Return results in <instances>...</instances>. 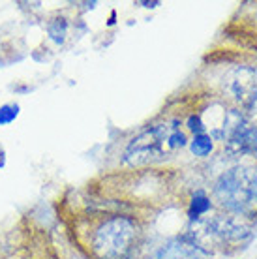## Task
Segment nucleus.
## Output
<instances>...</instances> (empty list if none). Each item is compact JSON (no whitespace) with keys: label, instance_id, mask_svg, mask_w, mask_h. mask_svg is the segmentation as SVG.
<instances>
[{"label":"nucleus","instance_id":"nucleus-1","mask_svg":"<svg viewBox=\"0 0 257 259\" xmlns=\"http://www.w3.org/2000/svg\"><path fill=\"white\" fill-rule=\"evenodd\" d=\"M216 199L227 210L242 216H257V169L233 167L214 186Z\"/></svg>","mask_w":257,"mask_h":259},{"label":"nucleus","instance_id":"nucleus-2","mask_svg":"<svg viewBox=\"0 0 257 259\" xmlns=\"http://www.w3.org/2000/svg\"><path fill=\"white\" fill-rule=\"evenodd\" d=\"M134 220L115 216L105 220L94 233V250L102 259H130L137 242Z\"/></svg>","mask_w":257,"mask_h":259},{"label":"nucleus","instance_id":"nucleus-3","mask_svg":"<svg viewBox=\"0 0 257 259\" xmlns=\"http://www.w3.org/2000/svg\"><path fill=\"white\" fill-rule=\"evenodd\" d=\"M173 128L175 126L160 124V126L141 132L128 145V149L124 152V162L130 165H145V163L163 160L167 156V150H171L169 136Z\"/></svg>","mask_w":257,"mask_h":259},{"label":"nucleus","instance_id":"nucleus-4","mask_svg":"<svg viewBox=\"0 0 257 259\" xmlns=\"http://www.w3.org/2000/svg\"><path fill=\"white\" fill-rule=\"evenodd\" d=\"M206 227V237L216 240L220 246L225 244H242L246 239H250L248 229L242 226L235 224L233 220H224V218H216V220L205 224Z\"/></svg>","mask_w":257,"mask_h":259},{"label":"nucleus","instance_id":"nucleus-5","mask_svg":"<svg viewBox=\"0 0 257 259\" xmlns=\"http://www.w3.org/2000/svg\"><path fill=\"white\" fill-rule=\"evenodd\" d=\"M158 259H206V253L199 244L190 242L186 239H179L161 248Z\"/></svg>","mask_w":257,"mask_h":259},{"label":"nucleus","instance_id":"nucleus-6","mask_svg":"<svg viewBox=\"0 0 257 259\" xmlns=\"http://www.w3.org/2000/svg\"><path fill=\"white\" fill-rule=\"evenodd\" d=\"M227 149L235 154H251L257 158V126H242L227 139Z\"/></svg>","mask_w":257,"mask_h":259},{"label":"nucleus","instance_id":"nucleus-7","mask_svg":"<svg viewBox=\"0 0 257 259\" xmlns=\"http://www.w3.org/2000/svg\"><path fill=\"white\" fill-rule=\"evenodd\" d=\"M208 210H210V199H208L203 192H195L192 197V203H190V210H188L190 218H192V220H197L199 216L206 214Z\"/></svg>","mask_w":257,"mask_h":259},{"label":"nucleus","instance_id":"nucleus-8","mask_svg":"<svg viewBox=\"0 0 257 259\" xmlns=\"http://www.w3.org/2000/svg\"><path fill=\"white\" fill-rule=\"evenodd\" d=\"M212 149H214L212 137L206 136V134H197V136L192 139V143H190V150H192L195 156H201V158L210 154Z\"/></svg>","mask_w":257,"mask_h":259},{"label":"nucleus","instance_id":"nucleus-9","mask_svg":"<svg viewBox=\"0 0 257 259\" xmlns=\"http://www.w3.org/2000/svg\"><path fill=\"white\" fill-rule=\"evenodd\" d=\"M19 115V105L15 104H6L0 107V124H10L13 122Z\"/></svg>","mask_w":257,"mask_h":259},{"label":"nucleus","instance_id":"nucleus-10","mask_svg":"<svg viewBox=\"0 0 257 259\" xmlns=\"http://www.w3.org/2000/svg\"><path fill=\"white\" fill-rule=\"evenodd\" d=\"M188 128L192 130L193 134L197 136V134H205V124H203V120H201L199 115H192V117L188 118Z\"/></svg>","mask_w":257,"mask_h":259},{"label":"nucleus","instance_id":"nucleus-11","mask_svg":"<svg viewBox=\"0 0 257 259\" xmlns=\"http://www.w3.org/2000/svg\"><path fill=\"white\" fill-rule=\"evenodd\" d=\"M160 4V2H141V6H145V8H156Z\"/></svg>","mask_w":257,"mask_h":259}]
</instances>
